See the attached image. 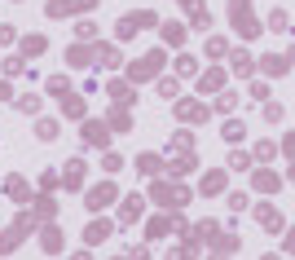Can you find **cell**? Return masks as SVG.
<instances>
[{
  "mask_svg": "<svg viewBox=\"0 0 295 260\" xmlns=\"http://www.w3.org/2000/svg\"><path fill=\"white\" fill-rule=\"evenodd\" d=\"M220 181H225L220 172H207V181H203V190H207V194H216V190H220Z\"/></svg>",
  "mask_w": 295,
  "mask_h": 260,
  "instance_id": "6da1fadb",
  "label": "cell"
}]
</instances>
